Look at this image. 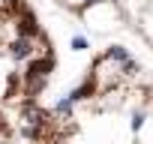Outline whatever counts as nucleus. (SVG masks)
<instances>
[{"instance_id":"obj_1","label":"nucleus","mask_w":153,"mask_h":144,"mask_svg":"<svg viewBox=\"0 0 153 144\" xmlns=\"http://www.w3.org/2000/svg\"><path fill=\"white\" fill-rule=\"evenodd\" d=\"M57 54L30 0H0V144H48L51 108L42 93Z\"/></svg>"}]
</instances>
